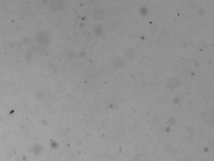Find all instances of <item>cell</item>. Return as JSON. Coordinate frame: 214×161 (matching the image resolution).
<instances>
[{
	"instance_id": "cell-3",
	"label": "cell",
	"mask_w": 214,
	"mask_h": 161,
	"mask_svg": "<svg viewBox=\"0 0 214 161\" xmlns=\"http://www.w3.org/2000/svg\"><path fill=\"white\" fill-rule=\"evenodd\" d=\"M180 84V81L177 78L172 77L168 81V85L171 89H176L178 87Z\"/></svg>"
},
{
	"instance_id": "cell-4",
	"label": "cell",
	"mask_w": 214,
	"mask_h": 161,
	"mask_svg": "<svg viewBox=\"0 0 214 161\" xmlns=\"http://www.w3.org/2000/svg\"><path fill=\"white\" fill-rule=\"evenodd\" d=\"M63 3L62 1H53L51 4L52 9L54 11L61 9L63 6Z\"/></svg>"
},
{
	"instance_id": "cell-6",
	"label": "cell",
	"mask_w": 214,
	"mask_h": 161,
	"mask_svg": "<svg viewBox=\"0 0 214 161\" xmlns=\"http://www.w3.org/2000/svg\"><path fill=\"white\" fill-rule=\"evenodd\" d=\"M95 32L96 35H102V30L101 26H97L95 29Z\"/></svg>"
},
{
	"instance_id": "cell-2",
	"label": "cell",
	"mask_w": 214,
	"mask_h": 161,
	"mask_svg": "<svg viewBox=\"0 0 214 161\" xmlns=\"http://www.w3.org/2000/svg\"><path fill=\"white\" fill-rule=\"evenodd\" d=\"M93 16L96 19L101 20L105 17V13L104 11L100 8H96L93 11Z\"/></svg>"
},
{
	"instance_id": "cell-8",
	"label": "cell",
	"mask_w": 214,
	"mask_h": 161,
	"mask_svg": "<svg viewBox=\"0 0 214 161\" xmlns=\"http://www.w3.org/2000/svg\"><path fill=\"white\" fill-rule=\"evenodd\" d=\"M141 11L142 14L144 15V14H145L146 13H147V9H146V8L145 7H142V8L141 9Z\"/></svg>"
},
{
	"instance_id": "cell-1",
	"label": "cell",
	"mask_w": 214,
	"mask_h": 161,
	"mask_svg": "<svg viewBox=\"0 0 214 161\" xmlns=\"http://www.w3.org/2000/svg\"><path fill=\"white\" fill-rule=\"evenodd\" d=\"M112 65L115 69H119L124 67L125 64L124 59L120 56L114 57L112 61Z\"/></svg>"
},
{
	"instance_id": "cell-5",
	"label": "cell",
	"mask_w": 214,
	"mask_h": 161,
	"mask_svg": "<svg viewBox=\"0 0 214 161\" xmlns=\"http://www.w3.org/2000/svg\"><path fill=\"white\" fill-rule=\"evenodd\" d=\"M136 55V52L132 48L128 49L125 52L126 58L128 60H130L133 59L135 57Z\"/></svg>"
},
{
	"instance_id": "cell-7",
	"label": "cell",
	"mask_w": 214,
	"mask_h": 161,
	"mask_svg": "<svg viewBox=\"0 0 214 161\" xmlns=\"http://www.w3.org/2000/svg\"><path fill=\"white\" fill-rule=\"evenodd\" d=\"M183 74L184 75H188L191 72V69L187 66H185L183 67L182 69Z\"/></svg>"
},
{
	"instance_id": "cell-9",
	"label": "cell",
	"mask_w": 214,
	"mask_h": 161,
	"mask_svg": "<svg viewBox=\"0 0 214 161\" xmlns=\"http://www.w3.org/2000/svg\"><path fill=\"white\" fill-rule=\"evenodd\" d=\"M198 12L200 14H203V13L205 12V11H204V10L203 9L200 8V9H199V10H198Z\"/></svg>"
}]
</instances>
